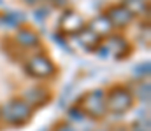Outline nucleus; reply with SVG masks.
Listing matches in <instances>:
<instances>
[{"instance_id":"nucleus-12","label":"nucleus","mask_w":151,"mask_h":131,"mask_svg":"<svg viewBox=\"0 0 151 131\" xmlns=\"http://www.w3.org/2000/svg\"><path fill=\"white\" fill-rule=\"evenodd\" d=\"M123 5L132 12V16H148L150 14V0H125Z\"/></svg>"},{"instance_id":"nucleus-16","label":"nucleus","mask_w":151,"mask_h":131,"mask_svg":"<svg viewBox=\"0 0 151 131\" xmlns=\"http://www.w3.org/2000/svg\"><path fill=\"white\" fill-rule=\"evenodd\" d=\"M47 14H49V12H47V9H37V11H34V18L37 19L39 23H40L42 19H46V18H47Z\"/></svg>"},{"instance_id":"nucleus-18","label":"nucleus","mask_w":151,"mask_h":131,"mask_svg":"<svg viewBox=\"0 0 151 131\" xmlns=\"http://www.w3.org/2000/svg\"><path fill=\"white\" fill-rule=\"evenodd\" d=\"M97 131H109V130H97Z\"/></svg>"},{"instance_id":"nucleus-11","label":"nucleus","mask_w":151,"mask_h":131,"mask_svg":"<svg viewBox=\"0 0 151 131\" xmlns=\"http://www.w3.org/2000/svg\"><path fill=\"white\" fill-rule=\"evenodd\" d=\"M76 39H77V42H79V45L84 49V51H97V47L100 45V39L91 32V30H88V28H84L79 35H76Z\"/></svg>"},{"instance_id":"nucleus-5","label":"nucleus","mask_w":151,"mask_h":131,"mask_svg":"<svg viewBox=\"0 0 151 131\" xmlns=\"http://www.w3.org/2000/svg\"><path fill=\"white\" fill-rule=\"evenodd\" d=\"M84 28H86L84 18H83L79 12L70 11V9L63 11V14H62L60 19H58V30H60V33L65 35V37H76V35H79Z\"/></svg>"},{"instance_id":"nucleus-19","label":"nucleus","mask_w":151,"mask_h":131,"mask_svg":"<svg viewBox=\"0 0 151 131\" xmlns=\"http://www.w3.org/2000/svg\"><path fill=\"white\" fill-rule=\"evenodd\" d=\"M42 131H46V130H42Z\"/></svg>"},{"instance_id":"nucleus-7","label":"nucleus","mask_w":151,"mask_h":131,"mask_svg":"<svg viewBox=\"0 0 151 131\" xmlns=\"http://www.w3.org/2000/svg\"><path fill=\"white\" fill-rule=\"evenodd\" d=\"M106 16H107V19L111 21V25H113V28H118V30H123V28H127L132 21H134V16H132V12L123 5V4H118V5H111L106 12H104Z\"/></svg>"},{"instance_id":"nucleus-6","label":"nucleus","mask_w":151,"mask_h":131,"mask_svg":"<svg viewBox=\"0 0 151 131\" xmlns=\"http://www.w3.org/2000/svg\"><path fill=\"white\" fill-rule=\"evenodd\" d=\"M97 52L102 58H107L109 52H113V56L116 59H123V58L128 56L130 45H128V42L121 35H109L107 39H104L100 42V45L97 47Z\"/></svg>"},{"instance_id":"nucleus-13","label":"nucleus","mask_w":151,"mask_h":131,"mask_svg":"<svg viewBox=\"0 0 151 131\" xmlns=\"http://www.w3.org/2000/svg\"><path fill=\"white\" fill-rule=\"evenodd\" d=\"M130 91H132V94H134V98H139L141 101H150V93H151V86L148 81H144V79H141L137 84H135V89H132L130 87Z\"/></svg>"},{"instance_id":"nucleus-1","label":"nucleus","mask_w":151,"mask_h":131,"mask_svg":"<svg viewBox=\"0 0 151 131\" xmlns=\"http://www.w3.org/2000/svg\"><path fill=\"white\" fill-rule=\"evenodd\" d=\"M84 117H90L93 121H100L107 115V107H106V91L100 87H95L88 93H84L77 105H76Z\"/></svg>"},{"instance_id":"nucleus-14","label":"nucleus","mask_w":151,"mask_h":131,"mask_svg":"<svg viewBox=\"0 0 151 131\" xmlns=\"http://www.w3.org/2000/svg\"><path fill=\"white\" fill-rule=\"evenodd\" d=\"M134 74H137L141 79H144V75H146V79H148V75H150V61L137 65V67L134 68Z\"/></svg>"},{"instance_id":"nucleus-17","label":"nucleus","mask_w":151,"mask_h":131,"mask_svg":"<svg viewBox=\"0 0 151 131\" xmlns=\"http://www.w3.org/2000/svg\"><path fill=\"white\" fill-rule=\"evenodd\" d=\"M55 131H77V130H76L72 124H69V123H62V124H58L55 128Z\"/></svg>"},{"instance_id":"nucleus-8","label":"nucleus","mask_w":151,"mask_h":131,"mask_svg":"<svg viewBox=\"0 0 151 131\" xmlns=\"http://www.w3.org/2000/svg\"><path fill=\"white\" fill-rule=\"evenodd\" d=\"M21 100L25 103H28L32 108H39V107H44L51 100V93L46 87L32 86V87H28V89L23 91V98Z\"/></svg>"},{"instance_id":"nucleus-4","label":"nucleus","mask_w":151,"mask_h":131,"mask_svg":"<svg viewBox=\"0 0 151 131\" xmlns=\"http://www.w3.org/2000/svg\"><path fill=\"white\" fill-rule=\"evenodd\" d=\"M25 72L34 79H51L56 74V67L46 54H34L25 61Z\"/></svg>"},{"instance_id":"nucleus-3","label":"nucleus","mask_w":151,"mask_h":131,"mask_svg":"<svg viewBox=\"0 0 151 131\" xmlns=\"http://www.w3.org/2000/svg\"><path fill=\"white\" fill-rule=\"evenodd\" d=\"M135 105V98L127 86H113L109 93H106V107L107 114L114 115H123L128 110H132Z\"/></svg>"},{"instance_id":"nucleus-2","label":"nucleus","mask_w":151,"mask_h":131,"mask_svg":"<svg viewBox=\"0 0 151 131\" xmlns=\"http://www.w3.org/2000/svg\"><path fill=\"white\" fill-rule=\"evenodd\" d=\"M34 108L21 98H11L0 108V119L9 126H25L32 119Z\"/></svg>"},{"instance_id":"nucleus-10","label":"nucleus","mask_w":151,"mask_h":131,"mask_svg":"<svg viewBox=\"0 0 151 131\" xmlns=\"http://www.w3.org/2000/svg\"><path fill=\"white\" fill-rule=\"evenodd\" d=\"M14 42L21 45L23 49H34V47H39L40 39L37 32H34L32 28H18L14 35Z\"/></svg>"},{"instance_id":"nucleus-9","label":"nucleus","mask_w":151,"mask_h":131,"mask_svg":"<svg viewBox=\"0 0 151 131\" xmlns=\"http://www.w3.org/2000/svg\"><path fill=\"white\" fill-rule=\"evenodd\" d=\"M88 30H91L100 40H104V39H107L109 35H113V25H111V21L107 19V16L106 14H99V16H95L90 23H88V26H86Z\"/></svg>"},{"instance_id":"nucleus-15","label":"nucleus","mask_w":151,"mask_h":131,"mask_svg":"<svg viewBox=\"0 0 151 131\" xmlns=\"http://www.w3.org/2000/svg\"><path fill=\"white\" fill-rule=\"evenodd\" d=\"M132 131H150V119H146V121H137V123L132 126Z\"/></svg>"}]
</instances>
